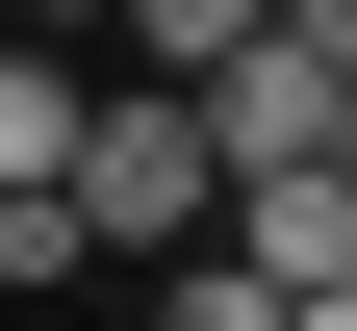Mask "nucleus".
I'll return each instance as SVG.
<instances>
[{
  "label": "nucleus",
  "mask_w": 357,
  "mask_h": 331,
  "mask_svg": "<svg viewBox=\"0 0 357 331\" xmlns=\"http://www.w3.org/2000/svg\"><path fill=\"white\" fill-rule=\"evenodd\" d=\"M153 331H281V306H255L230 255H153Z\"/></svg>",
  "instance_id": "5"
},
{
  "label": "nucleus",
  "mask_w": 357,
  "mask_h": 331,
  "mask_svg": "<svg viewBox=\"0 0 357 331\" xmlns=\"http://www.w3.org/2000/svg\"><path fill=\"white\" fill-rule=\"evenodd\" d=\"M102 26H128V52H153V102H178V77H204V52H230V26H255V0H102Z\"/></svg>",
  "instance_id": "4"
},
{
  "label": "nucleus",
  "mask_w": 357,
  "mask_h": 331,
  "mask_svg": "<svg viewBox=\"0 0 357 331\" xmlns=\"http://www.w3.org/2000/svg\"><path fill=\"white\" fill-rule=\"evenodd\" d=\"M52 204H77V280H153V255H204V128H178V102H77V178H52Z\"/></svg>",
  "instance_id": "2"
},
{
  "label": "nucleus",
  "mask_w": 357,
  "mask_h": 331,
  "mask_svg": "<svg viewBox=\"0 0 357 331\" xmlns=\"http://www.w3.org/2000/svg\"><path fill=\"white\" fill-rule=\"evenodd\" d=\"M0 26H26V52H77V26H102V0H0Z\"/></svg>",
  "instance_id": "6"
},
{
  "label": "nucleus",
  "mask_w": 357,
  "mask_h": 331,
  "mask_svg": "<svg viewBox=\"0 0 357 331\" xmlns=\"http://www.w3.org/2000/svg\"><path fill=\"white\" fill-rule=\"evenodd\" d=\"M178 128H204V204L230 178H357V0H255L178 77Z\"/></svg>",
  "instance_id": "1"
},
{
  "label": "nucleus",
  "mask_w": 357,
  "mask_h": 331,
  "mask_svg": "<svg viewBox=\"0 0 357 331\" xmlns=\"http://www.w3.org/2000/svg\"><path fill=\"white\" fill-rule=\"evenodd\" d=\"M52 178H77V52L0 26V204H52Z\"/></svg>",
  "instance_id": "3"
}]
</instances>
